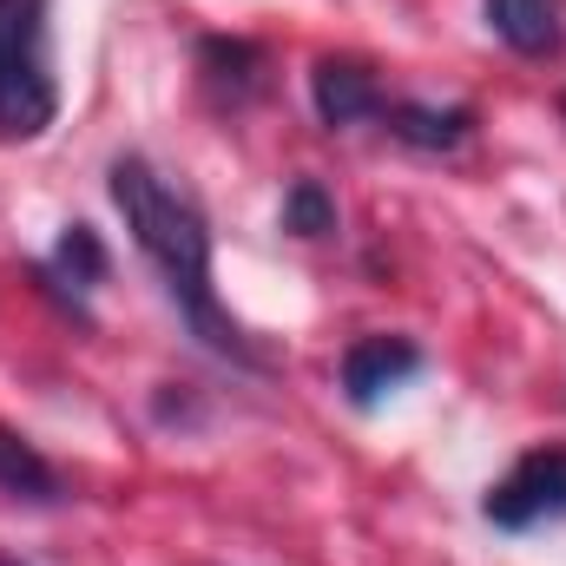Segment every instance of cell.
<instances>
[{"mask_svg":"<svg viewBox=\"0 0 566 566\" xmlns=\"http://www.w3.org/2000/svg\"><path fill=\"white\" fill-rule=\"evenodd\" d=\"M106 191H113V205H119V218H126L139 258L158 271L165 296H171L178 316L191 323V336H198L211 356L238 363V369H264V349L238 329V316H224V303H218V290H211V224H205V211L191 205V191H178L145 151H119V158L106 165Z\"/></svg>","mask_w":566,"mask_h":566,"instance_id":"6da1fadb","label":"cell"},{"mask_svg":"<svg viewBox=\"0 0 566 566\" xmlns=\"http://www.w3.org/2000/svg\"><path fill=\"white\" fill-rule=\"evenodd\" d=\"M60 113L46 0H0V139H40Z\"/></svg>","mask_w":566,"mask_h":566,"instance_id":"7a4b0ae2","label":"cell"},{"mask_svg":"<svg viewBox=\"0 0 566 566\" xmlns=\"http://www.w3.org/2000/svg\"><path fill=\"white\" fill-rule=\"evenodd\" d=\"M488 527L501 534H534L566 521V448H527L481 501Z\"/></svg>","mask_w":566,"mask_h":566,"instance_id":"3957f363","label":"cell"},{"mask_svg":"<svg viewBox=\"0 0 566 566\" xmlns=\"http://www.w3.org/2000/svg\"><path fill=\"white\" fill-rule=\"evenodd\" d=\"M310 106H316V119H323L329 133H349V126L382 119V113H389V93H382V80H376L363 60L323 53V60L310 66Z\"/></svg>","mask_w":566,"mask_h":566,"instance_id":"277c9868","label":"cell"},{"mask_svg":"<svg viewBox=\"0 0 566 566\" xmlns=\"http://www.w3.org/2000/svg\"><path fill=\"white\" fill-rule=\"evenodd\" d=\"M409 376H422V349L409 336H356L343 349V396H349V409H376Z\"/></svg>","mask_w":566,"mask_h":566,"instance_id":"5b68a950","label":"cell"},{"mask_svg":"<svg viewBox=\"0 0 566 566\" xmlns=\"http://www.w3.org/2000/svg\"><path fill=\"white\" fill-rule=\"evenodd\" d=\"M33 277H40V290H46L66 316L93 323V316H86V296L106 283V244H99V231H93V224H66L60 244H53V258L33 264Z\"/></svg>","mask_w":566,"mask_h":566,"instance_id":"8992f818","label":"cell"},{"mask_svg":"<svg viewBox=\"0 0 566 566\" xmlns=\"http://www.w3.org/2000/svg\"><path fill=\"white\" fill-rule=\"evenodd\" d=\"M198 73H205V86L218 93V99H231V106H244V99H258L264 93V73H271V53L258 46V40H224V33H205L198 40Z\"/></svg>","mask_w":566,"mask_h":566,"instance_id":"52a82bcc","label":"cell"},{"mask_svg":"<svg viewBox=\"0 0 566 566\" xmlns=\"http://www.w3.org/2000/svg\"><path fill=\"white\" fill-rule=\"evenodd\" d=\"M389 139H402L409 151H454L474 133V106H428V99H389L382 113Z\"/></svg>","mask_w":566,"mask_h":566,"instance_id":"ba28073f","label":"cell"},{"mask_svg":"<svg viewBox=\"0 0 566 566\" xmlns=\"http://www.w3.org/2000/svg\"><path fill=\"white\" fill-rule=\"evenodd\" d=\"M481 13L514 53H527V60L560 53V0H481Z\"/></svg>","mask_w":566,"mask_h":566,"instance_id":"9c48e42d","label":"cell"},{"mask_svg":"<svg viewBox=\"0 0 566 566\" xmlns=\"http://www.w3.org/2000/svg\"><path fill=\"white\" fill-rule=\"evenodd\" d=\"M0 494L46 507V501H60V494H66V481H60V468H53V461H46L27 434L0 428Z\"/></svg>","mask_w":566,"mask_h":566,"instance_id":"30bf717a","label":"cell"},{"mask_svg":"<svg viewBox=\"0 0 566 566\" xmlns=\"http://www.w3.org/2000/svg\"><path fill=\"white\" fill-rule=\"evenodd\" d=\"M277 218H283L290 238H329V231H336V198H329L323 178H290Z\"/></svg>","mask_w":566,"mask_h":566,"instance_id":"8fae6325","label":"cell"},{"mask_svg":"<svg viewBox=\"0 0 566 566\" xmlns=\"http://www.w3.org/2000/svg\"><path fill=\"white\" fill-rule=\"evenodd\" d=\"M560 113H566V93H560Z\"/></svg>","mask_w":566,"mask_h":566,"instance_id":"7c38bea8","label":"cell"},{"mask_svg":"<svg viewBox=\"0 0 566 566\" xmlns=\"http://www.w3.org/2000/svg\"><path fill=\"white\" fill-rule=\"evenodd\" d=\"M0 566H20V560H0Z\"/></svg>","mask_w":566,"mask_h":566,"instance_id":"4fadbf2b","label":"cell"}]
</instances>
